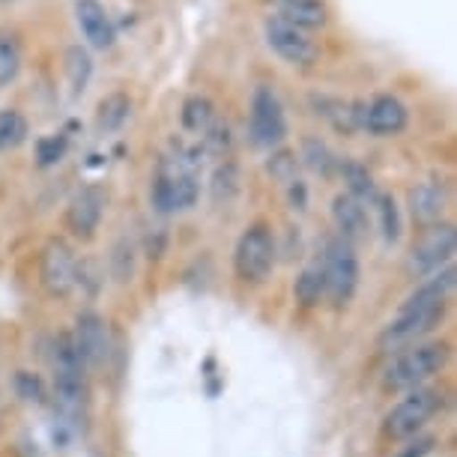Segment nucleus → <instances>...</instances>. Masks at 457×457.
<instances>
[{"instance_id":"23","label":"nucleus","mask_w":457,"mask_h":457,"mask_svg":"<svg viewBox=\"0 0 457 457\" xmlns=\"http://www.w3.org/2000/svg\"><path fill=\"white\" fill-rule=\"evenodd\" d=\"M28 141V120H24L15 108L0 111V150H15Z\"/></svg>"},{"instance_id":"2","label":"nucleus","mask_w":457,"mask_h":457,"mask_svg":"<svg viewBox=\"0 0 457 457\" xmlns=\"http://www.w3.org/2000/svg\"><path fill=\"white\" fill-rule=\"evenodd\" d=\"M51 368H54V401L63 416H81L87 403V377L84 361L69 335H57L51 344Z\"/></svg>"},{"instance_id":"5","label":"nucleus","mask_w":457,"mask_h":457,"mask_svg":"<svg viewBox=\"0 0 457 457\" xmlns=\"http://www.w3.org/2000/svg\"><path fill=\"white\" fill-rule=\"evenodd\" d=\"M275 266V239L266 224H252L245 234L239 237L234 252V270L237 278L245 284H261L270 278Z\"/></svg>"},{"instance_id":"13","label":"nucleus","mask_w":457,"mask_h":457,"mask_svg":"<svg viewBox=\"0 0 457 457\" xmlns=\"http://www.w3.org/2000/svg\"><path fill=\"white\" fill-rule=\"evenodd\" d=\"M407 105L398 96H374L368 105H361V129H368L370 135L389 137V135H401L407 129Z\"/></svg>"},{"instance_id":"30","label":"nucleus","mask_w":457,"mask_h":457,"mask_svg":"<svg viewBox=\"0 0 457 457\" xmlns=\"http://www.w3.org/2000/svg\"><path fill=\"white\" fill-rule=\"evenodd\" d=\"M296 168L299 165H296V156H293V153H275L270 159V174L284 186L296 183Z\"/></svg>"},{"instance_id":"14","label":"nucleus","mask_w":457,"mask_h":457,"mask_svg":"<svg viewBox=\"0 0 457 457\" xmlns=\"http://www.w3.org/2000/svg\"><path fill=\"white\" fill-rule=\"evenodd\" d=\"M102 212H105V192H102L99 186L81 188V192L72 197L69 210H66L69 234L79 237V239H90L99 230Z\"/></svg>"},{"instance_id":"7","label":"nucleus","mask_w":457,"mask_h":457,"mask_svg":"<svg viewBox=\"0 0 457 457\" xmlns=\"http://www.w3.org/2000/svg\"><path fill=\"white\" fill-rule=\"evenodd\" d=\"M248 135H252L254 146H272L284 144L287 137V117H284V105L278 99V93L272 87L261 84L252 93V111H248Z\"/></svg>"},{"instance_id":"24","label":"nucleus","mask_w":457,"mask_h":457,"mask_svg":"<svg viewBox=\"0 0 457 457\" xmlns=\"http://www.w3.org/2000/svg\"><path fill=\"white\" fill-rule=\"evenodd\" d=\"M293 293H296V299H299L305 308L317 305V302H320V299L326 296L320 266H308V270H302V272H299V278H296V287H293Z\"/></svg>"},{"instance_id":"8","label":"nucleus","mask_w":457,"mask_h":457,"mask_svg":"<svg viewBox=\"0 0 457 457\" xmlns=\"http://www.w3.org/2000/svg\"><path fill=\"white\" fill-rule=\"evenodd\" d=\"M150 197H153L156 212L162 215L192 210L197 201V179L192 177V170L179 165L177 159H165L159 168L156 183H153Z\"/></svg>"},{"instance_id":"27","label":"nucleus","mask_w":457,"mask_h":457,"mask_svg":"<svg viewBox=\"0 0 457 457\" xmlns=\"http://www.w3.org/2000/svg\"><path fill=\"white\" fill-rule=\"evenodd\" d=\"M302 159H305V165L317 170V174H329L335 165L332 150L320 141V137H305V144H302Z\"/></svg>"},{"instance_id":"32","label":"nucleus","mask_w":457,"mask_h":457,"mask_svg":"<svg viewBox=\"0 0 457 457\" xmlns=\"http://www.w3.org/2000/svg\"><path fill=\"white\" fill-rule=\"evenodd\" d=\"M430 448H434V436H419L416 443L403 445L395 457H425V454L430 452Z\"/></svg>"},{"instance_id":"31","label":"nucleus","mask_w":457,"mask_h":457,"mask_svg":"<svg viewBox=\"0 0 457 457\" xmlns=\"http://www.w3.org/2000/svg\"><path fill=\"white\" fill-rule=\"evenodd\" d=\"M15 389L24 401H42V383L28 370H19V377H15Z\"/></svg>"},{"instance_id":"29","label":"nucleus","mask_w":457,"mask_h":457,"mask_svg":"<svg viewBox=\"0 0 457 457\" xmlns=\"http://www.w3.org/2000/svg\"><path fill=\"white\" fill-rule=\"evenodd\" d=\"M66 135H46V137H39L37 141V162H39V168H51V165H57L60 159L66 156Z\"/></svg>"},{"instance_id":"25","label":"nucleus","mask_w":457,"mask_h":457,"mask_svg":"<svg viewBox=\"0 0 457 457\" xmlns=\"http://www.w3.org/2000/svg\"><path fill=\"white\" fill-rule=\"evenodd\" d=\"M237 192H239V170H237V165L224 162V165L215 168V174H212V201L228 204V201H234Z\"/></svg>"},{"instance_id":"20","label":"nucleus","mask_w":457,"mask_h":457,"mask_svg":"<svg viewBox=\"0 0 457 457\" xmlns=\"http://www.w3.org/2000/svg\"><path fill=\"white\" fill-rule=\"evenodd\" d=\"M63 69H66V79L72 84L75 93H84L90 84V75H93V57L87 48L81 46H69L63 51Z\"/></svg>"},{"instance_id":"28","label":"nucleus","mask_w":457,"mask_h":457,"mask_svg":"<svg viewBox=\"0 0 457 457\" xmlns=\"http://www.w3.org/2000/svg\"><path fill=\"white\" fill-rule=\"evenodd\" d=\"M377 212H379V230H383V237L389 239V243H395V239L401 237V212H398L395 197L377 195Z\"/></svg>"},{"instance_id":"17","label":"nucleus","mask_w":457,"mask_h":457,"mask_svg":"<svg viewBox=\"0 0 457 457\" xmlns=\"http://www.w3.org/2000/svg\"><path fill=\"white\" fill-rule=\"evenodd\" d=\"M407 197H410L412 219L421 221V224L439 221V215L445 212V204H448L445 188L439 186V183H419V186H412Z\"/></svg>"},{"instance_id":"10","label":"nucleus","mask_w":457,"mask_h":457,"mask_svg":"<svg viewBox=\"0 0 457 457\" xmlns=\"http://www.w3.org/2000/svg\"><path fill=\"white\" fill-rule=\"evenodd\" d=\"M263 37H266V46H270L281 60H287L290 66H312L317 54H320L305 33L299 28H293V24H287L284 19H278V15H272V19L263 21Z\"/></svg>"},{"instance_id":"21","label":"nucleus","mask_w":457,"mask_h":457,"mask_svg":"<svg viewBox=\"0 0 457 457\" xmlns=\"http://www.w3.org/2000/svg\"><path fill=\"white\" fill-rule=\"evenodd\" d=\"M341 174H344V183H347V195H353L361 204L377 201V183H374V177L368 174L365 165H359V162H344Z\"/></svg>"},{"instance_id":"1","label":"nucleus","mask_w":457,"mask_h":457,"mask_svg":"<svg viewBox=\"0 0 457 457\" xmlns=\"http://www.w3.org/2000/svg\"><path fill=\"white\" fill-rule=\"evenodd\" d=\"M452 290H454V266L448 263L443 266V272L425 281L407 302H403L401 312L395 314V320L379 335V347H386V350L403 347V344L416 341L425 332L434 329V326L443 320L448 293Z\"/></svg>"},{"instance_id":"18","label":"nucleus","mask_w":457,"mask_h":457,"mask_svg":"<svg viewBox=\"0 0 457 457\" xmlns=\"http://www.w3.org/2000/svg\"><path fill=\"white\" fill-rule=\"evenodd\" d=\"M332 219H335V228L341 230V239H356L368 230V212H365V204L356 201L353 195H335L332 201Z\"/></svg>"},{"instance_id":"26","label":"nucleus","mask_w":457,"mask_h":457,"mask_svg":"<svg viewBox=\"0 0 457 457\" xmlns=\"http://www.w3.org/2000/svg\"><path fill=\"white\" fill-rule=\"evenodd\" d=\"M21 69V48L19 42L6 33H0V87H6L10 81H15Z\"/></svg>"},{"instance_id":"9","label":"nucleus","mask_w":457,"mask_h":457,"mask_svg":"<svg viewBox=\"0 0 457 457\" xmlns=\"http://www.w3.org/2000/svg\"><path fill=\"white\" fill-rule=\"evenodd\" d=\"M39 281L48 296H69L79 284V261L75 252L60 239H51L39 261Z\"/></svg>"},{"instance_id":"16","label":"nucleus","mask_w":457,"mask_h":457,"mask_svg":"<svg viewBox=\"0 0 457 457\" xmlns=\"http://www.w3.org/2000/svg\"><path fill=\"white\" fill-rule=\"evenodd\" d=\"M278 19L299 30H317L329 24L326 0H278Z\"/></svg>"},{"instance_id":"19","label":"nucleus","mask_w":457,"mask_h":457,"mask_svg":"<svg viewBox=\"0 0 457 457\" xmlns=\"http://www.w3.org/2000/svg\"><path fill=\"white\" fill-rule=\"evenodd\" d=\"M132 117V99L126 93H108L96 108V126L99 132H117Z\"/></svg>"},{"instance_id":"22","label":"nucleus","mask_w":457,"mask_h":457,"mask_svg":"<svg viewBox=\"0 0 457 457\" xmlns=\"http://www.w3.org/2000/svg\"><path fill=\"white\" fill-rule=\"evenodd\" d=\"M215 123V105L206 96H188L183 102V126L188 132L204 135Z\"/></svg>"},{"instance_id":"15","label":"nucleus","mask_w":457,"mask_h":457,"mask_svg":"<svg viewBox=\"0 0 457 457\" xmlns=\"http://www.w3.org/2000/svg\"><path fill=\"white\" fill-rule=\"evenodd\" d=\"M75 21L93 48L114 46V24H111V15L99 0H75Z\"/></svg>"},{"instance_id":"4","label":"nucleus","mask_w":457,"mask_h":457,"mask_svg":"<svg viewBox=\"0 0 457 457\" xmlns=\"http://www.w3.org/2000/svg\"><path fill=\"white\" fill-rule=\"evenodd\" d=\"M323 287L335 305H347L359 287V257L353 252V243L341 237H332L323 252Z\"/></svg>"},{"instance_id":"6","label":"nucleus","mask_w":457,"mask_h":457,"mask_svg":"<svg viewBox=\"0 0 457 457\" xmlns=\"http://www.w3.org/2000/svg\"><path fill=\"white\" fill-rule=\"evenodd\" d=\"M439 407H443V395L436 389H412L407 398L395 403L389 410V416H386L383 421L386 436H392V439L416 436L419 430L436 416Z\"/></svg>"},{"instance_id":"11","label":"nucleus","mask_w":457,"mask_h":457,"mask_svg":"<svg viewBox=\"0 0 457 457\" xmlns=\"http://www.w3.org/2000/svg\"><path fill=\"white\" fill-rule=\"evenodd\" d=\"M454 243L457 234L452 224H434V228H428L410 252V270L416 275H428L436 272L439 266H448L454 254Z\"/></svg>"},{"instance_id":"33","label":"nucleus","mask_w":457,"mask_h":457,"mask_svg":"<svg viewBox=\"0 0 457 457\" xmlns=\"http://www.w3.org/2000/svg\"><path fill=\"white\" fill-rule=\"evenodd\" d=\"M0 4H12V0H0Z\"/></svg>"},{"instance_id":"12","label":"nucleus","mask_w":457,"mask_h":457,"mask_svg":"<svg viewBox=\"0 0 457 457\" xmlns=\"http://www.w3.org/2000/svg\"><path fill=\"white\" fill-rule=\"evenodd\" d=\"M79 350V356L84 365L90 368H99L108 361V353H111V338H108V326L102 320L99 314L93 312H81L79 320H75V332L69 335Z\"/></svg>"},{"instance_id":"3","label":"nucleus","mask_w":457,"mask_h":457,"mask_svg":"<svg viewBox=\"0 0 457 457\" xmlns=\"http://www.w3.org/2000/svg\"><path fill=\"white\" fill-rule=\"evenodd\" d=\"M448 361V344L430 341V344H416V347L398 353L392 359V365L386 368V386L389 389H419L425 379L445 368Z\"/></svg>"}]
</instances>
